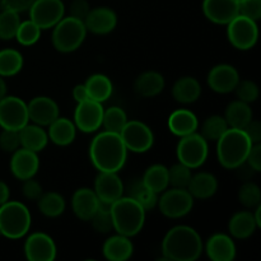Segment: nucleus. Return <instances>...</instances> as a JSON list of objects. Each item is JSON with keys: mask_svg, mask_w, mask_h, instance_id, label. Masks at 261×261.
Returning <instances> with one entry per match:
<instances>
[{"mask_svg": "<svg viewBox=\"0 0 261 261\" xmlns=\"http://www.w3.org/2000/svg\"><path fill=\"white\" fill-rule=\"evenodd\" d=\"M76 126L74 121L66 117H58L48 125V140L59 147H66L75 139Z\"/></svg>", "mask_w": 261, "mask_h": 261, "instance_id": "a878e982", "label": "nucleus"}, {"mask_svg": "<svg viewBox=\"0 0 261 261\" xmlns=\"http://www.w3.org/2000/svg\"><path fill=\"white\" fill-rule=\"evenodd\" d=\"M19 139L20 147L38 153L47 145L48 135L43 126L37 124H27L19 130Z\"/></svg>", "mask_w": 261, "mask_h": 261, "instance_id": "c756f323", "label": "nucleus"}, {"mask_svg": "<svg viewBox=\"0 0 261 261\" xmlns=\"http://www.w3.org/2000/svg\"><path fill=\"white\" fill-rule=\"evenodd\" d=\"M89 158L98 171L119 172L126 163L127 149L120 134L105 130L92 139Z\"/></svg>", "mask_w": 261, "mask_h": 261, "instance_id": "f257e3e1", "label": "nucleus"}, {"mask_svg": "<svg viewBox=\"0 0 261 261\" xmlns=\"http://www.w3.org/2000/svg\"><path fill=\"white\" fill-rule=\"evenodd\" d=\"M23 68V56L14 48L0 50V75L7 78L19 73Z\"/></svg>", "mask_w": 261, "mask_h": 261, "instance_id": "f704fd0d", "label": "nucleus"}, {"mask_svg": "<svg viewBox=\"0 0 261 261\" xmlns=\"http://www.w3.org/2000/svg\"><path fill=\"white\" fill-rule=\"evenodd\" d=\"M9 196H10L9 186H8L4 181L0 180V205L7 203V201L9 200Z\"/></svg>", "mask_w": 261, "mask_h": 261, "instance_id": "5fc2aeb1", "label": "nucleus"}, {"mask_svg": "<svg viewBox=\"0 0 261 261\" xmlns=\"http://www.w3.org/2000/svg\"><path fill=\"white\" fill-rule=\"evenodd\" d=\"M89 10H91V7H89V3L87 0H73L70 7H69V13H70L69 15L84 22Z\"/></svg>", "mask_w": 261, "mask_h": 261, "instance_id": "09e8293b", "label": "nucleus"}, {"mask_svg": "<svg viewBox=\"0 0 261 261\" xmlns=\"http://www.w3.org/2000/svg\"><path fill=\"white\" fill-rule=\"evenodd\" d=\"M32 223L30 209L20 201L8 200L0 205V234L18 240L28 233Z\"/></svg>", "mask_w": 261, "mask_h": 261, "instance_id": "39448f33", "label": "nucleus"}, {"mask_svg": "<svg viewBox=\"0 0 261 261\" xmlns=\"http://www.w3.org/2000/svg\"><path fill=\"white\" fill-rule=\"evenodd\" d=\"M204 245L200 234L193 227L175 226L165 234L162 254L172 261H195L203 252Z\"/></svg>", "mask_w": 261, "mask_h": 261, "instance_id": "f03ea898", "label": "nucleus"}, {"mask_svg": "<svg viewBox=\"0 0 261 261\" xmlns=\"http://www.w3.org/2000/svg\"><path fill=\"white\" fill-rule=\"evenodd\" d=\"M251 170L255 172H260L261 171V145L260 143L257 144H252L251 149H250L249 154H247L246 162Z\"/></svg>", "mask_w": 261, "mask_h": 261, "instance_id": "8fccbe9b", "label": "nucleus"}, {"mask_svg": "<svg viewBox=\"0 0 261 261\" xmlns=\"http://www.w3.org/2000/svg\"><path fill=\"white\" fill-rule=\"evenodd\" d=\"M41 31L42 30L35 22H32L31 19L24 20V22H20L14 38H17L20 45L32 46L40 40Z\"/></svg>", "mask_w": 261, "mask_h": 261, "instance_id": "a19ab883", "label": "nucleus"}, {"mask_svg": "<svg viewBox=\"0 0 261 261\" xmlns=\"http://www.w3.org/2000/svg\"><path fill=\"white\" fill-rule=\"evenodd\" d=\"M208 142L201 137L200 133L196 132L181 137L177 148H176V155H177L178 162L184 163L191 170L203 166L208 158Z\"/></svg>", "mask_w": 261, "mask_h": 261, "instance_id": "0eeeda50", "label": "nucleus"}, {"mask_svg": "<svg viewBox=\"0 0 261 261\" xmlns=\"http://www.w3.org/2000/svg\"><path fill=\"white\" fill-rule=\"evenodd\" d=\"M127 122V116L121 107L112 106L110 109L105 110L103 117H102V126L106 132L116 133L120 134L122 127Z\"/></svg>", "mask_w": 261, "mask_h": 261, "instance_id": "e433bc0d", "label": "nucleus"}, {"mask_svg": "<svg viewBox=\"0 0 261 261\" xmlns=\"http://www.w3.org/2000/svg\"><path fill=\"white\" fill-rule=\"evenodd\" d=\"M122 142L127 150L134 153H145L154 144V134L147 124L138 120H127L120 132Z\"/></svg>", "mask_w": 261, "mask_h": 261, "instance_id": "9d476101", "label": "nucleus"}, {"mask_svg": "<svg viewBox=\"0 0 261 261\" xmlns=\"http://www.w3.org/2000/svg\"><path fill=\"white\" fill-rule=\"evenodd\" d=\"M228 127L229 126L224 116L213 115V116H209L208 119H205V121L203 122L200 134L206 142H217Z\"/></svg>", "mask_w": 261, "mask_h": 261, "instance_id": "c9c22d12", "label": "nucleus"}, {"mask_svg": "<svg viewBox=\"0 0 261 261\" xmlns=\"http://www.w3.org/2000/svg\"><path fill=\"white\" fill-rule=\"evenodd\" d=\"M205 252L213 261H233L237 249L231 236L226 233H214L206 241Z\"/></svg>", "mask_w": 261, "mask_h": 261, "instance_id": "412c9836", "label": "nucleus"}, {"mask_svg": "<svg viewBox=\"0 0 261 261\" xmlns=\"http://www.w3.org/2000/svg\"><path fill=\"white\" fill-rule=\"evenodd\" d=\"M224 119L229 127L245 129L246 125L252 120V110L250 103L240 101V99L231 102L226 109Z\"/></svg>", "mask_w": 261, "mask_h": 261, "instance_id": "2f4dec72", "label": "nucleus"}, {"mask_svg": "<svg viewBox=\"0 0 261 261\" xmlns=\"http://www.w3.org/2000/svg\"><path fill=\"white\" fill-rule=\"evenodd\" d=\"M53 28V45L60 53H73L78 50L86 40L87 28L84 22L70 15L61 18Z\"/></svg>", "mask_w": 261, "mask_h": 261, "instance_id": "423d86ee", "label": "nucleus"}, {"mask_svg": "<svg viewBox=\"0 0 261 261\" xmlns=\"http://www.w3.org/2000/svg\"><path fill=\"white\" fill-rule=\"evenodd\" d=\"M116 24V13L106 7L91 9L84 19V25H86L87 31L94 33V35H107L115 30Z\"/></svg>", "mask_w": 261, "mask_h": 261, "instance_id": "aec40b11", "label": "nucleus"}, {"mask_svg": "<svg viewBox=\"0 0 261 261\" xmlns=\"http://www.w3.org/2000/svg\"><path fill=\"white\" fill-rule=\"evenodd\" d=\"M142 182L149 190L160 195L161 193H163L170 186V182H168V168L165 165H160V163L152 165L145 170Z\"/></svg>", "mask_w": 261, "mask_h": 261, "instance_id": "473e14b6", "label": "nucleus"}, {"mask_svg": "<svg viewBox=\"0 0 261 261\" xmlns=\"http://www.w3.org/2000/svg\"><path fill=\"white\" fill-rule=\"evenodd\" d=\"M38 211L48 218H56V217L61 216L65 211V199L63 195L56 191H48V193H43L41 198L37 200Z\"/></svg>", "mask_w": 261, "mask_h": 261, "instance_id": "72a5a7b5", "label": "nucleus"}, {"mask_svg": "<svg viewBox=\"0 0 261 261\" xmlns=\"http://www.w3.org/2000/svg\"><path fill=\"white\" fill-rule=\"evenodd\" d=\"M133 252L134 245L130 241V237L120 233L109 237L102 247L105 259L110 261H126L133 256Z\"/></svg>", "mask_w": 261, "mask_h": 261, "instance_id": "5701e85b", "label": "nucleus"}, {"mask_svg": "<svg viewBox=\"0 0 261 261\" xmlns=\"http://www.w3.org/2000/svg\"><path fill=\"white\" fill-rule=\"evenodd\" d=\"M103 106L101 102L88 98L76 103L74 111V124L82 133H94L102 126Z\"/></svg>", "mask_w": 261, "mask_h": 261, "instance_id": "ddd939ff", "label": "nucleus"}, {"mask_svg": "<svg viewBox=\"0 0 261 261\" xmlns=\"http://www.w3.org/2000/svg\"><path fill=\"white\" fill-rule=\"evenodd\" d=\"M234 91H236L240 101H244L246 103H252L259 98V87L252 81H241L240 79Z\"/></svg>", "mask_w": 261, "mask_h": 261, "instance_id": "c03bdc74", "label": "nucleus"}, {"mask_svg": "<svg viewBox=\"0 0 261 261\" xmlns=\"http://www.w3.org/2000/svg\"><path fill=\"white\" fill-rule=\"evenodd\" d=\"M35 0H0V5H2L3 9H9L14 10L17 13H22L30 9L31 4Z\"/></svg>", "mask_w": 261, "mask_h": 261, "instance_id": "3c124183", "label": "nucleus"}, {"mask_svg": "<svg viewBox=\"0 0 261 261\" xmlns=\"http://www.w3.org/2000/svg\"><path fill=\"white\" fill-rule=\"evenodd\" d=\"M189 193L193 195L194 199H205L212 198L218 190V181L217 177L211 172H198L191 176V180L188 185Z\"/></svg>", "mask_w": 261, "mask_h": 261, "instance_id": "393cba45", "label": "nucleus"}, {"mask_svg": "<svg viewBox=\"0 0 261 261\" xmlns=\"http://www.w3.org/2000/svg\"><path fill=\"white\" fill-rule=\"evenodd\" d=\"M12 154L10 171L13 176L20 181L35 177L40 168V158L37 153L20 147Z\"/></svg>", "mask_w": 261, "mask_h": 261, "instance_id": "f3484780", "label": "nucleus"}, {"mask_svg": "<svg viewBox=\"0 0 261 261\" xmlns=\"http://www.w3.org/2000/svg\"><path fill=\"white\" fill-rule=\"evenodd\" d=\"M133 199L138 201L143 208L145 209V212L150 211L154 206H157L158 203V194L153 193L152 190L147 188L144 184L142 182V180L137 181V182L133 184L130 186V195Z\"/></svg>", "mask_w": 261, "mask_h": 261, "instance_id": "58836bf2", "label": "nucleus"}, {"mask_svg": "<svg viewBox=\"0 0 261 261\" xmlns=\"http://www.w3.org/2000/svg\"><path fill=\"white\" fill-rule=\"evenodd\" d=\"M30 122L27 103L15 96L0 99V126L2 129L20 130Z\"/></svg>", "mask_w": 261, "mask_h": 261, "instance_id": "9b49d317", "label": "nucleus"}, {"mask_svg": "<svg viewBox=\"0 0 261 261\" xmlns=\"http://www.w3.org/2000/svg\"><path fill=\"white\" fill-rule=\"evenodd\" d=\"M245 133L247 134V137L251 139L252 144H257V143L261 142V124L257 120H251L249 124L246 125L245 129Z\"/></svg>", "mask_w": 261, "mask_h": 261, "instance_id": "603ef678", "label": "nucleus"}, {"mask_svg": "<svg viewBox=\"0 0 261 261\" xmlns=\"http://www.w3.org/2000/svg\"><path fill=\"white\" fill-rule=\"evenodd\" d=\"M204 15L216 24H228L239 15L237 0H204Z\"/></svg>", "mask_w": 261, "mask_h": 261, "instance_id": "6ab92c4d", "label": "nucleus"}, {"mask_svg": "<svg viewBox=\"0 0 261 261\" xmlns=\"http://www.w3.org/2000/svg\"><path fill=\"white\" fill-rule=\"evenodd\" d=\"M54 240L43 232H35L24 242V255L30 261H53L56 257Z\"/></svg>", "mask_w": 261, "mask_h": 261, "instance_id": "4468645a", "label": "nucleus"}, {"mask_svg": "<svg viewBox=\"0 0 261 261\" xmlns=\"http://www.w3.org/2000/svg\"><path fill=\"white\" fill-rule=\"evenodd\" d=\"M92 227L96 232L98 233H109L114 229V223H112V217H111V204L103 203L99 201L98 209L92 217L91 221Z\"/></svg>", "mask_w": 261, "mask_h": 261, "instance_id": "4c0bfd02", "label": "nucleus"}, {"mask_svg": "<svg viewBox=\"0 0 261 261\" xmlns=\"http://www.w3.org/2000/svg\"><path fill=\"white\" fill-rule=\"evenodd\" d=\"M30 17L41 30L53 28L65 14L63 0H35L30 7Z\"/></svg>", "mask_w": 261, "mask_h": 261, "instance_id": "f8f14e48", "label": "nucleus"}, {"mask_svg": "<svg viewBox=\"0 0 261 261\" xmlns=\"http://www.w3.org/2000/svg\"><path fill=\"white\" fill-rule=\"evenodd\" d=\"M114 229L120 234L137 236L145 223V209L132 196H124L111 204Z\"/></svg>", "mask_w": 261, "mask_h": 261, "instance_id": "20e7f679", "label": "nucleus"}, {"mask_svg": "<svg viewBox=\"0 0 261 261\" xmlns=\"http://www.w3.org/2000/svg\"><path fill=\"white\" fill-rule=\"evenodd\" d=\"M199 120L193 111L180 109L173 111L168 117V129L176 137H185L198 130Z\"/></svg>", "mask_w": 261, "mask_h": 261, "instance_id": "b1692460", "label": "nucleus"}, {"mask_svg": "<svg viewBox=\"0 0 261 261\" xmlns=\"http://www.w3.org/2000/svg\"><path fill=\"white\" fill-rule=\"evenodd\" d=\"M257 228V223L252 212L241 211L234 213L228 222V231L232 237L245 240L251 237Z\"/></svg>", "mask_w": 261, "mask_h": 261, "instance_id": "c85d7f7f", "label": "nucleus"}, {"mask_svg": "<svg viewBox=\"0 0 261 261\" xmlns=\"http://www.w3.org/2000/svg\"><path fill=\"white\" fill-rule=\"evenodd\" d=\"M201 94V86L194 76H182L172 86V97L182 105H190L198 101Z\"/></svg>", "mask_w": 261, "mask_h": 261, "instance_id": "cd10ccee", "label": "nucleus"}, {"mask_svg": "<svg viewBox=\"0 0 261 261\" xmlns=\"http://www.w3.org/2000/svg\"><path fill=\"white\" fill-rule=\"evenodd\" d=\"M73 97H74V99L76 101V103H78V102L88 99L89 97H88V93H87L86 86H84V84H78V86L74 87Z\"/></svg>", "mask_w": 261, "mask_h": 261, "instance_id": "864d4df0", "label": "nucleus"}, {"mask_svg": "<svg viewBox=\"0 0 261 261\" xmlns=\"http://www.w3.org/2000/svg\"><path fill=\"white\" fill-rule=\"evenodd\" d=\"M239 200L245 208L254 209L260 205L261 191L255 182H245L239 190Z\"/></svg>", "mask_w": 261, "mask_h": 261, "instance_id": "37998d69", "label": "nucleus"}, {"mask_svg": "<svg viewBox=\"0 0 261 261\" xmlns=\"http://www.w3.org/2000/svg\"><path fill=\"white\" fill-rule=\"evenodd\" d=\"M22 194L25 199L31 201H37L43 194V189L38 181L35 178H28V180L23 181L22 186Z\"/></svg>", "mask_w": 261, "mask_h": 261, "instance_id": "de8ad7c7", "label": "nucleus"}, {"mask_svg": "<svg viewBox=\"0 0 261 261\" xmlns=\"http://www.w3.org/2000/svg\"><path fill=\"white\" fill-rule=\"evenodd\" d=\"M239 14L257 22L261 18V0H241L239 3Z\"/></svg>", "mask_w": 261, "mask_h": 261, "instance_id": "49530a36", "label": "nucleus"}, {"mask_svg": "<svg viewBox=\"0 0 261 261\" xmlns=\"http://www.w3.org/2000/svg\"><path fill=\"white\" fill-rule=\"evenodd\" d=\"M206 82L212 91L217 93H231L240 82V74L237 69L229 64H218L211 69Z\"/></svg>", "mask_w": 261, "mask_h": 261, "instance_id": "2eb2a0df", "label": "nucleus"}, {"mask_svg": "<svg viewBox=\"0 0 261 261\" xmlns=\"http://www.w3.org/2000/svg\"><path fill=\"white\" fill-rule=\"evenodd\" d=\"M227 37L237 50L246 51L254 47L259 38L257 23L239 14L227 24Z\"/></svg>", "mask_w": 261, "mask_h": 261, "instance_id": "1a4fd4ad", "label": "nucleus"}, {"mask_svg": "<svg viewBox=\"0 0 261 261\" xmlns=\"http://www.w3.org/2000/svg\"><path fill=\"white\" fill-rule=\"evenodd\" d=\"M252 142L245 130L228 127L217 140V157L227 170H236L246 162Z\"/></svg>", "mask_w": 261, "mask_h": 261, "instance_id": "7ed1b4c3", "label": "nucleus"}, {"mask_svg": "<svg viewBox=\"0 0 261 261\" xmlns=\"http://www.w3.org/2000/svg\"><path fill=\"white\" fill-rule=\"evenodd\" d=\"M161 213L167 218L177 219L188 216L194 206V198L188 189L172 188L166 189L157 203Z\"/></svg>", "mask_w": 261, "mask_h": 261, "instance_id": "6e6552de", "label": "nucleus"}, {"mask_svg": "<svg viewBox=\"0 0 261 261\" xmlns=\"http://www.w3.org/2000/svg\"><path fill=\"white\" fill-rule=\"evenodd\" d=\"M19 24V13L14 10L3 9V12L0 13V40L9 41L14 38Z\"/></svg>", "mask_w": 261, "mask_h": 261, "instance_id": "ea45409f", "label": "nucleus"}, {"mask_svg": "<svg viewBox=\"0 0 261 261\" xmlns=\"http://www.w3.org/2000/svg\"><path fill=\"white\" fill-rule=\"evenodd\" d=\"M237 2H239V3H240V2H241V0H237Z\"/></svg>", "mask_w": 261, "mask_h": 261, "instance_id": "4d7b16f0", "label": "nucleus"}, {"mask_svg": "<svg viewBox=\"0 0 261 261\" xmlns=\"http://www.w3.org/2000/svg\"><path fill=\"white\" fill-rule=\"evenodd\" d=\"M165 89V78L158 71H144L134 82L135 93L144 98L158 96Z\"/></svg>", "mask_w": 261, "mask_h": 261, "instance_id": "bb28decb", "label": "nucleus"}, {"mask_svg": "<svg viewBox=\"0 0 261 261\" xmlns=\"http://www.w3.org/2000/svg\"><path fill=\"white\" fill-rule=\"evenodd\" d=\"M191 176H193L191 168L181 162L176 163L172 167L168 168V182L172 188L188 189Z\"/></svg>", "mask_w": 261, "mask_h": 261, "instance_id": "79ce46f5", "label": "nucleus"}, {"mask_svg": "<svg viewBox=\"0 0 261 261\" xmlns=\"http://www.w3.org/2000/svg\"><path fill=\"white\" fill-rule=\"evenodd\" d=\"M99 200L93 189L81 188L71 196V209L81 221L89 222L98 209Z\"/></svg>", "mask_w": 261, "mask_h": 261, "instance_id": "4be33fe9", "label": "nucleus"}, {"mask_svg": "<svg viewBox=\"0 0 261 261\" xmlns=\"http://www.w3.org/2000/svg\"><path fill=\"white\" fill-rule=\"evenodd\" d=\"M18 148H20L19 130L3 129V132L0 133V149L3 152L13 153Z\"/></svg>", "mask_w": 261, "mask_h": 261, "instance_id": "a18cd8bd", "label": "nucleus"}, {"mask_svg": "<svg viewBox=\"0 0 261 261\" xmlns=\"http://www.w3.org/2000/svg\"><path fill=\"white\" fill-rule=\"evenodd\" d=\"M30 121L40 126H48L59 117V106L53 98L46 96H38L27 103Z\"/></svg>", "mask_w": 261, "mask_h": 261, "instance_id": "a211bd4d", "label": "nucleus"}, {"mask_svg": "<svg viewBox=\"0 0 261 261\" xmlns=\"http://www.w3.org/2000/svg\"><path fill=\"white\" fill-rule=\"evenodd\" d=\"M93 190L99 201L112 204L124 195V184L117 172L98 171Z\"/></svg>", "mask_w": 261, "mask_h": 261, "instance_id": "dca6fc26", "label": "nucleus"}, {"mask_svg": "<svg viewBox=\"0 0 261 261\" xmlns=\"http://www.w3.org/2000/svg\"><path fill=\"white\" fill-rule=\"evenodd\" d=\"M87 89L88 97L93 101L101 102L103 103L105 101L111 97L112 91H114V86H112L111 79L105 74H92L84 83Z\"/></svg>", "mask_w": 261, "mask_h": 261, "instance_id": "7c9ffc66", "label": "nucleus"}, {"mask_svg": "<svg viewBox=\"0 0 261 261\" xmlns=\"http://www.w3.org/2000/svg\"><path fill=\"white\" fill-rule=\"evenodd\" d=\"M7 92H8L7 82H5L4 76L0 75V99L4 98V97L7 96Z\"/></svg>", "mask_w": 261, "mask_h": 261, "instance_id": "6e6d98bb", "label": "nucleus"}]
</instances>
